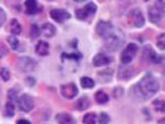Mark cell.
<instances>
[{
  "label": "cell",
  "mask_w": 165,
  "mask_h": 124,
  "mask_svg": "<svg viewBox=\"0 0 165 124\" xmlns=\"http://www.w3.org/2000/svg\"><path fill=\"white\" fill-rule=\"evenodd\" d=\"M159 91V82L158 80L150 75L147 73L144 75V77L133 87V93L135 94V97L140 101H147L150 97H153L157 92Z\"/></svg>",
  "instance_id": "6da1fadb"
},
{
  "label": "cell",
  "mask_w": 165,
  "mask_h": 124,
  "mask_svg": "<svg viewBox=\"0 0 165 124\" xmlns=\"http://www.w3.org/2000/svg\"><path fill=\"white\" fill-rule=\"evenodd\" d=\"M124 44V35L119 30H113L104 36V45L106 48L109 51H117L119 47H122Z\"/></svg>",
  "instance_id": "7a4b0ae2"
},
{
  "label": "cell",
  "mask_w": 165,
  "mask_h": 124,
  "mask_svg": "<svg viewBox=\"0 0 165 124\" xmlns=\"http://www.w3.org/2000/svg\"><path fill=\"white\" fill-rule=\"evenodd\" d=\"M138 51V46L135 44H128L127 47L124 48V51L120 55V61L123 65H128L133 61V58L135 57V53Z\"/></svg>",
  "instance_id": "3957f363"
},
{
  "label": "cell",
  "mask_w": 165,
  "mask_h": 124,
  "mask_svg": "<svg viewBox=\"0 0 165 124\" xmlns=\"http://www.w3.org/2000/svg\"><path fill=\"white\" fill-rule=\"evenodd\" d=\"M128 21H129L130 25H133L135 27H142V26H144V22H145L144 16H143V14L139 9H133V10L129 11Z\"/></svg>",
  "instance_id": "277c9868"
},
{
  "label": "cell",
  "mask_w": 165,
  "mask_h": 124,
  "mask_svg": "<svg viewBox=\"0 0 165 124\" xmlns=\"http://www.w3.org/2000/svg\"><path fill=\"white\" fill-rule=\"evenodd\" d=\"M36 67V62L31 57H21L17 61V68L21 72H31Z\"/></svg>",
  "instance_id": "5b68a950"
},
{
  "label": "cell",
  "mask_w": 165,
  "mask_h": 124,
  "mask_svg": "<svg viewBox=\"0 0 165 124\" xmlns=\"http://www.w3.org/2000/svg\"><path fill=\"white\" fill-rule=\"evenodd\" d=\"M17 106L22 112H30L34 108V99L29 94H22L17 99Z\"/></svg>",
  "instance_id": "8992f818"
},
{
  "label": "cell",
  "mask_w": 165,
  "mask_h": 124,
  "mask_svg": "<svg viewBox=\"0 0 165 124\" xmlns=\"http://www.w3.org/2000/svg\"><path fill=\"white\" fill-rule=\"evenodd\" d=\"M96 10H97V6L93 2H89L82 9H77L75 14H76V17L78 20H86L89 15H93L96 12Z\"/></svg>",
  "instance_id": "52a82bcc"
},
{
  "label": "cell",
  "mask_w": 165,
  "mask_h": 124,
  "mask_svg": "<svg viewBox=\"0 0 165 124\" xmlns=\"http://www.w3.org/2000/svg\"><path fill=\"white\" fill-rule=\"evenodd\" d=\"M163 14H164V10H162L158 5H154V6H150L149 10H148V15H149V20L153 22V24H159L163 19Z\"/></svg>",
  "instance_id": "ba28073f"
},
{
  "label": "cell",
  "mask_w": 165,
  "mask_h": 124,
  "mask_svg": "<svg viewBox=\"0 0 165 124\" xmlns=\"http://www.w3.org/2000/svg\"><path fill=\"white\" fill-rule=\"evenodd\" d=\"M77 93H78V90L75 83H67V85L61 86V94H62V97H65L67 99L75 98L77 96Z\"/></svg>",
  "instance_id": "9c48e42d"
},
{
  "label": "cell",
  "mask_w": 165,
  "mask_h": 124,
  "mask_svg": "<svg viewBox=\"0 0 165 124\" xmlns=\"http://www.w3.org/2000/svg\"><path fill=\"white\" fill-rule=\"evenodd\" d=\"M143 55H144V58L149 62H154V63H159L163 61V56H159L150 46H145L144 47V51H143Z\"/></svg>",
  "instance_id": "30bf717a"
},
{
  "label": "cell",
  "mask_w": 165,
  "mask_h": 124,
  "mask_svg": "<svg viewBox=\"0 0 165 124\" xmlns=\"http://www.w3.org/2000/svg\"><path fill=\"white\" fill-rule=\"evenodd\" d=\"M50 16L57 21V22H64L65 20L70 19V14L66 11V10H62V9H54L50 11Z\"/></svg>",
  "instance_id": "8fae6325"
},
{
  "label": "cell",
  "mask_w": 165,
  "mask_h": 124,
  "mask_svg": "<svg viewBox=\"0 0 165 124\" xmlns=\"http://www.w3.org/2000/svg\"><path fill=\"white\" fill-rule=\"evenodd\" d=\"M112 30H113V26H112V24L108 22V21H99V22L97 24V27H96L97 34H98L99 36H102V37H104L106 35H108Z\"/></svg>",
  "instance_id": "7c38bea8"
},
{
  "label": "cell",
  "mask_w": 165,
  "mask_h": 124,
  "mask_svg": "<svg viewBox=\"0 0 165 124\" xmlns=\"http://www.w3.org/2000/svg\"><path fill=\"white\" fill-rule=\"evenodd\" d=\"M111 62V58L108 56H106L104 53H97L93 58V65L96 67H99V66H104V65H108Z\"/></svg>",
  "instance_id": "4fadbf2b"
},
{
  "label": "cell",
  "mask_w": 165,
  "mask_h": 124,
  "mask_svg": "<svg viewBox=\"0 0 165 124\" xmlns=\"http://www.w3.org/2000/svg\"><path fill=\"white\" fill-rule=\"evenodd\" d=\"M35 51H36V53L40 55V56H46V55H49V51H50L49 44H47L46 41H39L37 45H36V47H35Z\"/></svg>",
  "instance_id": "5bb4252c"
},
{
  "label": "cell",
  "mask_w": 165,
  "mask_h": 124,
  "mask_svg": "<svg viewBox=\"0 0 165 124\" xmlns=\"http://www.w3.org/2000/svg\"><path fill=\"white\" fill-rule=\"evenodd\" d=\"M56 122H57V123H61V124L75 123V119H73L72 116L68 114V113H60V114L56 116Z\"/></svg>",
  "instance_id": "9a60e30c"
},
{
  "label": "cell",
  "mask_w": 165,
  "mask_h": 124,
  "mask_svg": "<svg viewBox=\"0 0 165 124\" xmlns=\"http://www.w3.org/2000/svg\"><path fill=\"white\" fill-rule=\"evenodd\" d=\"M42 32H44V35H45L46 37H52V36L56 34V29H55V26H54L52 24L45 22V24L42 25Z\"/></svg>",
  "instance_id": "2e32d148"
},
{
  "label": "cell",
  "mask_w": 165,
  "mask_h": 124,
  "mask_svg": "<svg viewBox=\"0 0 165 124\" xmlns=\"http://www.w3.org/2000/svg\"><path fill=\"white\" fill-rule=\"evenodd\" d=\"M89 106H91V102H89V99L87 97H81L76 102V108L78 111H86L87 108H89Z\"/></svg>",
  "instance_id": "e0dca14e"
},
{
  "label": "cell",
  "mask_w": 165,
  "mask_h": 124,
  "mask_svg": "<svg viewBox=\"0 0 165 124\" xmlns=\"http://www.w3.org/2000/svg\"><path fill=\"white\" fill-rule=\"evenodd\" d=\"M118 75L122 80H129L133 76V70L130 67H120Z\"/></svg>",
  "instance_id": "ac0fdd59"
},
{
  "label": "cell",
  "mask_w": 165,
  "mask_h": 124,
  "mask_svg": "<svg viewBox=\"0 0 165 124\" xmlns=\"http://www.w3.org/2000/svg\"><path fill=\"white\" fill-rule=\"evenodd\" d=\"M25 6H26V12L27 14H35L37 11V1L36 0H26L25 1Z\"/></svg>",
  "instance_id": "d6986e66"
},
{
  "label": "cell",
  "mask_w": 165,
  "mask_h": 124,
  "mask_svg": "<svg viewBox=\"0 0 165 124\" xmlns=\"http://www.w3.org/2000/svg\"><path fill=\"white\" fill-rule=\"evenodd\" d=\"M10 32L12 34V35H19L20 32H21V25H20V22L17 21V20H11L10 21Z\"/></svg>",
  "instance_id": "ffe728a7"
},
{
  "label": "cell",
  "mask_w": 165,
  "mask_h": 124,
  "mask_svg": "<svg viewBox=\"0 0 165 124\" xmlns=\"http://www.w3.org/2000/svg\"><path fill=\"white\" fill-rule=\"evenodd\" d=\"M108 99H109V97H108V94H107L104 91H98V92L96 93V102H97V103H99V104H106V103L108 102Z\"/></svg>",
  "instance_id": "44dd1931"
},
{
  "label": "cell",
  "mask_w": 165,
  "mask_h": 124,
  "mask_svg": "<svg viewBox=\"0 0 165 124\" xmlns=\"http://www.w3.org/2000/svg\"><path fill=\"white\" fill-rule=\"evenodd\" d=\"M81 86L83 88H93L94 86V81L89 77H82L81 78Z\"/></svg>",
  "instance_id": "7402d4cb"
},
{
  "label": "cell",
  "mask_w": 165,
  "mask_h": 124,
  "mask_svg": "<svg viewBox=\"0 0 165 124\" xmlns=\"http://www.w3.org/2000/svg\"><path fill=\"white\" fill-rule=\"evenodd\" d=\"M97 121V116L94 113H88L83 117V123L86 124H94Z\"/></svg>",
  "instance_id": "603a6c76"
},
{
  "label": "cell",
  "mask_w": 165,
  "mask_h": 124,
  "mask_svg": "<svg viewBox=\"0 0 165 124\" xmlns=\"http://www.w3.org/2000/svg\"><path fill=\"white\" fill-rule=\"evenodd\" d=\"M5 112H6V116H7L9 118L14 117V113H15V107H14V103H12L11 101H9V102L6 103V109H5Z\"/></svg>",
  "instance_id": "cb8c5ba5"
},
{
  "label": "cell",
  "mask_w": 165,
  "mask_h": 124,
  "mask_svg": "<svg viewBox=\"0 0 165 124\" xmlns=\"http://www.w3.org/2000/svg\"><path fill=\"white\" fill-rule=\"evenodd\" d=\"M7 42H9L10 47H11L12 50H17V48H19V40L16 39L15 35H14V36H10V37L7 39Z\"/></svg>",
  "instance_id": "d4e9b609"
},
{
  "label": "cell",
  "mask_w": 165,
  "mask_h": 124,
  "mask_svg": "<svg viewBox=\"0 0 165 124\" xmlns=\"http://www.w3.org/2000/svg\"><path fill=\"white\" fill-rule=\"evenodd\" d=\"M154 106H155V109L159 111V112H165V103L164 101L162 99H158L154 102Z\"/></svg>",
  "instance_id": "484cf974"
},
{
  "label": "cell",
  "mask_w": 165,
  "mask_h": 124,
  "mask_svg": "<svg viewBox=\"0 0 165 124\" xmlns=\"http://www.w3.org/2000/svg\"><path fill=\"white\" fill-rule=\"evenodd\" d=\"M157 45H158V47H159L160 50H164L165 48V35L164 34H160V35H159V37H158V40H157Z\"/></svg>",
  "instance_id": "4316f807"
},
{
  "label": "cell",
  "mask_w": 165,
  "mask_h": 124,
  "mask_svg": "<svg viewBox=\"0 0 165 124\" xmlns=\"http://www.w3.org/2000/svg\"><path fill=\"white\" fill-rule=\"evenodd\" d=\"M0 77H1L4 81H9V80H10V72H9V70L1 68V71H0Z\"/></svg>",
  "instance_id": "83f0119b"
},
{
  "label": "cell",
  "mask_w": 165,
  "mask_h": 124,
  "mask_svg": "<svg viewBox=\"0 0 165 124\" xmlns=\"http://www.w3.org/2000/svg\"><path fill=\"white\" fill-rule=\"evenodd\" d=\"M40 35V27L37 25L31 26V37H37Z\"/></svg>",
  "instance_id": "f1b7e54d"
},
{
  "label": "cell",
  "mask_w": 165,
  "mask_h": 124,
  "mask_svg": "<svg viewBox=\"0 0 165 124\" xmlns=\"http://www.w3.org/2000/svg\"><path fill=\"white\" fill-rule=\"evenodd\" d=\"M62 57H64V58H73V60H80V58H81V55H77V53H62Z\"/></svg>",
  "instance_id": "f546056e"
},
{
  "label": "cell",
  "mask_w": 165,
  "mask_h": 124,
  "mask_svg": "<svg viewBox=\"0 0 165 124\" xmlns=\"http://www.w3.org/2000/svg\"><path fill=\"white\" fill-rule=\"evenodd\" d=\"M99 123H102V124L109 123V117H108L106 113H102L101 117H99Z\"/></svg>",
  "instance_id": "4dcf8cb0"
},
{
  "label": "cell",
  "mask_w": 165,
  "mask_h": 124,
  "mask_svg": "<svg viewBox=\"0 0 165 124\" xmlns=\"http://www.w3.org/2000/svg\"><path fill=\"white\" fill-rule=\"evenodd\" d=\"M5 20H6V12L0 7V26L5 22Z\"/></svg>",
  "instance_id": "1f68e13d"
},
{
  "label": "cell",
  "mask_w": 165,
  "mask_h": 124,
  "mask_svg": "<svg viewBox=\"0 0 165 124\" xmlns=\"http://www.w3.org/2000/svg\"><path fill=\"white\" fill-rule=\"evenodd\" d=\"M17 123L19 124H29L30 122H29V121H25V119H21V121H19Z\"/></svg>",
  "instance_id": "d6a6232c"
},
{
  "label": "cell",
  "mask_w": 165,
  "mask_h": 124,
  "mask_svg": "<svg viewBox=\"0 0 165 124\" xmlns=\"http://www.w3.org/2000/svg\"><path fill=\"white\" fill-rule=\"evenodd\" d=\"M4 53H5V51H4V48L0 46V57H2V56H4Z\"/></svg>",
  "instance_id": "836d02e7"
},
{
  "label": "cell",
  "mask_w": 165,
  "mask_h": 124,
  "mask_svg": "<svg viewBox=\"0 0 165 124\" xmlns=\"http://www.w3.org/2000/svg\"><path fill=\"white\" fill-rule=\"evenodd\" d=\"M75 1H78V2H81V1H84V0H75Z\"/></svg>",
  "instance_id": "e575fe53"
},
{
  "label": "cell",
  "mask_w": 165,
  "mask_h": 124,
  "mask_svg": "<svg viewBox=\"0 0 165 124\" xmlns=\"http://www.w3.org/2000/svg\"><path fill=\"white\" fill-rule=\"evenodd\" d=\"M144 1H148V0H144Z\"/></svg>",
  "instance_id": "d590c367"
}]
</instances>
